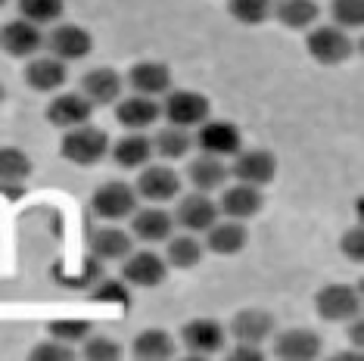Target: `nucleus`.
Segmentation results:
<instances>
[{
  "instance_id": "nucleus-1",
  "label": "nucleus",
  "mask_w": 364,
  "mask_h": 361,
  "mask_svg": "<svg viewBox=\"0 0 364 361\" xmlns=\"http://www.w3.org/2000/svg\"><path fill=\"white\" fill-rule=\"evenodd\" d=\"M60 153H63V159L75 162V166H97L109 153V134L103 128H94L85 122V125L65 131Z\"/></svg>"
},
{
  "instance_id": "nucleus-2",
  "label": "nucleus",
  "mask_w": 364,
  "mask_h": 361,
  "mask_svg": "<svg viewBox=\"0 0 364 361\" xmlns=\"http://www.w3.org/2000/svg\"><path fill=\"white\" fill-rule=\"evenodd\" d=\"M305 47H309V56L321 65H339L346 60H352L355 53V41L346 35V28L339 26H318L309 31L305 38Z\"/></svg>"
},
{
  "instance_id": "nucleus-3",
  "label": "nucleus",
  "mask_w": 364,
  "mask_h": 361,
  "mask_svg": "<svg viewBox=\"0 0 364 361\" xmlns=\"http://www.w3.org/2000/svg\"><path fill=\"white\" fill-rule=\"evenodd\" d=\"M44 47L50 50V56L63 63H78L94 50V35L87 28L75 26V22H56L53 31L44 38Z\"/></svg>"
},
{
  "instance_id": "nucleus-4",
  "label": "nucleus",
  "mask_w": 364,
  "mask_h": 361,
  "mask_svg": "<svg viewBox=\"0 0 364 361\" xmlns=\"http://www.w3.org/2000/svg\"><path fill=\"white\" fill-rule=\"evenodd\" d=\"M314 308L324 321H352L361 311V293L358 286L349 284H327L324 290L314 296Z\"/></svg>"
},
{
  "instance_id": "nucleus-5",
  "label": "nucleus",
  "mask_w": 364,
  "mask_h": 361,
  "mask_svg": "<svg viewBox=\"0 0 364 361\" xmlns=\"http://www.w3.org/2000/svg\"><path fill=\"white\" fill-rule=\"evenodd\" d=\"M90 209L106 221H122L131 218V212L137 209V190L125 180H106L94 190Z\"/></svg>"
},
{
  "instance_id": "nucleus-6",
  "label": "nucleus",
  "mask_w": 364,
  "mask_h": 361,
  "mask_svg": "<svg viewBox=\"0 0 364 361\" xmlns=\"http://www.w3.org/2000/svg\"><path fill=\"white\" fill-rule=\"evenodd\" d=\"M209 112H212L209 100L203 94H196V90H171L162 106V116L168 119V125L178 128H200L209 119Z\"/></svg>"
},
{
  "instance_id": "nucleus-7",
  "label": "nucleus",
  "mask_w": 364,
  "mask_h": 361,
  "mask_svg": "<svg viewBox=\"0 0 364 361\" xmlns=\"http://www.w3.org/2000/svg\"><path fill=\"white\" fill-rule=\"evenodd\" d=\"M0 50L13 60H31L38 50H44V31L28 19H13L0 28Z\"/></svg>"
},
{
  "instance_id": "nucleus-8",
  "label": "nucleus",
  "mask_w": 364,
  "mask_h": 361,
  "mask_svg": "<svg viewBox=\"0 0 364 361\" xmlns=\"http://www.w3.org/2000/svg\"><path fill=\"white\" fill-rule=\"evenodd\" d=\"M171 218H175V225L184 227L187 234H205L215 221H218V203H212L203 190L187 193L178 200V209Z\"/></svg>"
},
{
  "instance_id": "nucleus-9",
  "label": "nucleus",
  "mask_w": 364,
  "mask_h": 361,
  "mask_svg": "<svg viewBox=\"0 0 364 361\" xmlns=\"http://www.w3.org/2000/svg\"><path fill=\"white\" fill-rule=\"evenodd\" d=\"M228 171L237 180H243V184L264 187L277 175V159L268 150H243V153H234V162L228 166Z\"/></svg>"
},
{
  "instance_id": "nucleus-10",
  "label": "nucleus",
  "mask_w": 364,
  "mask_h": 361,
  "mask_svg": "<svg viewBox=\"0 0 364 361\" xmlns=\"http://www.w3.org/2000/svg\"><path fill=\"white\" fill-rule=\"evenodd\" d=\"M193 144L200 146L203 153L225 159V156L240 153V146H243V134H240V128L230 125V122H209L205 119L200 125V131H196Z\"/></svg>"
},
{
  "instance_id": "nucleus-11",
  "label": "nucleus",
  "mask_w": 364,
  "mask_h": 361,
  "mask_svg": "<svg viewBox=\"0 0 364 361\" xmlns=\"http://www.w3.org/2000/svg\"><path fill=\"white\" fill-rule=\"evenodd\" d=\"M181 340H184L190 358H212L225 346V327L212 318H196L181 330Z\"/></svg>"
},
{
  "instance_id": "nucleus-12",
  "label": "nucleus",
  "mask_w": 364,
  "mask_h": 361,
  "mask_svg": "<svg viewBox=\"0 0 364 361\" xmlns=\"http://www.w3.org/2000/svg\"><path fill=\"white\" fill-rule=\"evenodd\" d=\"M168 274V262L156 252H128L125 265H122V281L128 286H159Z\"/></svg>"
},
{
  "instance_id": "nucleus-13",
  "label": "nucleus",
  "mask_w": 364,
  "mask_h": 361,
  "mask_svg": "<svg viewBox=\"0 0 364 361\" xmlns=\"http://www.w3.org/2000/svg\"><path fill=\"white\" fill-rule=\"evenodd\" d=\"M134 190L150 203H168V200H178L181 178H178V171L168 166H144Z\"/></svg>"
},
{
  "instance_id": "nucleus-14",
  "label": "nucleus",
  "mask_w": 364,
  "mask_h": 361,
  "mask_svg": "<svg viewBox=\"0 0 364 361\" xmlns=\"http://www.w3.org/2000/svg\"><path fill=\"white\" fill-rule=\"evenodd\" d=\"M321 333L309 330V327H293V330H284L274 340V355L284 361H311L321 355Z\"/></svg>"
},
{
  "instance_id": "nucleus-15",
  "label": "nucleus",
  "mask_w": 364,
  "mask_h": 361,
  "mask_svg": "<svg viewBox=\"0 0 364 361\" xmlns=\"http://www.w3.org/2000/svg\"><path fill=\"white\" fill-rule=\"evenodd\" d=\"M90 116H94V103H90L85 94H60L50 100V106H47L50 125L63 128V131L85 125V122H90Z\"/></svg>"
},
{
  "instance_id": "nucleus-16",
  "label": "nucleus",
  "mask_w": 364,
  "mask_h": 361,
  "mask_svg": "<svg viewBox=\"0 0 364 361\" xmlns=\"http://www.w3.org/2000/svg\"><path fill=\"white\" fill-rule=\"evenodd\" d=\"M122 87H125V81H122L119 72H112L109 65H97V69L85 72V78H81V94H85L94 106L119 103Z\"/></svg>"
},
{
  "instance_id": "nucleus-17",
  "label": "nucleus",
  "mask_w": 364,
  "mask_h": 361,
  "mask_svg": "<svg viewBox=\"0 0 364 361\" xmlns=\"http://www.w3.org/2000/svg\"><path fill=\"white\" fill-rule=\"evenodd\" d=\"M69 78V69H65L63 60L56 56H31L28 65H26V85L38 94H53L60 90Z\"/></svg>"
},
{
  "instance_id": "nucleus-18",
  "label": "nucleus",
  "mask_w": 364,
  "mask_h": 361,
  "mask_svg": "<svg viewBox=\"0 0 364 361\" xmlns=\"http://www.w3.org/2000/svg\"><path fill=\"white\" fill-rule=\"evenodd\" d=\"M262 203H264L262 200V187H252V184H243V180H237L234 187H225L218 212H225V215L234 218V221H246V218L259 215Z\"/></svg>"
},
{
  "instance_id": "nucleus-19",
  "label": "nucleus",
  "mask_w": 364,
  "mask_h": 361,
  "mask_svg": "<svg viewBox=\"0 0 364 361\" xmlns=\"http://www.w3.org/2000/svg\"><path fill=\"white\" fill-rule=\"evenodd\" d=\"M159 116H162V106L156 103V97H144V94L125 97V100H119V106H115V119L128 131H146L159 122Z\"/></svg>"
},
{
  "instance_id": "nucleus-20",
  "label": "nucleus",
  "mask_w": 364,
  "mask_h": 361,
  "mask_svg": "<svg viewBox=\"0 0 364 361\" xmlns=\"http://www.w3.org/2000/svg\"><path fill=\"white\" fill-rule=\"evenodd\" d=\"M128 85L134 94H144V97H159V94H168L171 90V72L165 63H134L128 72Z\"/></svg>"
},
{
  "instance_id": "nucleus-21",
  "label": "nucleus",
  "mask_w": 364,
  "mask_h": 361,
  "mask_svg": "<svg viewBox=\"0 0 364 361\" xmlns=\"http://www.w3.org/2000/svg\"><path fill=\"white\" fill-rule=\"evenodd\" d=\"M230 333H234L237 343H262L274 333V315L262 308H243L234 315L230 321Z\"/></svg>"
},
{
  "instance_id": "nucleus-22",
  "label": "nucleus",
  "mask_w": 364,
  "mask_h": 361,
  "mask_svg": "<svg viewBox=\"0 0 364 361\" xmlns=\"http://www.w3.org/2000/svg\"><path fill=\"white\" fill-rule=\"evenodd\" d=\"M171 227H175V218L165 209H134L131 212V234L144 243H162L171 237Z\"/></svg>"
},
{
  "instance_id": "nucleus-23",
  "label": "nucleus",
  "mask_w": 364,
  "mask_h": 361,
  "mask_svg": "<svg viewBox=\"0 0 364 361\" xmlns=\"http://www.w3.org/2000/svg\"><path fill=\"white\" fill-rule=\"evenodd\" d=\"M246 243H250V231L243 227V221H215L205 231L203 246L215 256H237Z\"/></svg>"
},
{
  "instance_id": "nucleus-24",
  "label": "nucleus",
  "mask_w": 364,
  "mask_h": 361,
  "mask_svg": "<svg viewBox=\"0 0 364 361\" xmlns=\"http://www.w3.org/2000/svg\"><path fill=\"white\" fill-rule=\"evenodd\" d=\"M131 234H125L122 227H112V225H106V227H97V231H90L87 237V249H90V256L94 259H100V262H119V259H125L128 252H131Z\"/></svg>"
},
{
  "instance_id": "nucleus-25",
  "label": "nucleus",
  "mask_w": 364,
  "mask_h": 361,
  "mask_svg": "<svg viewBox=\"0 0 364 361\" xmlns=\"http://www.w3.org/2000/svg\"><path fill=\"white\" fill-rule=\"evenodd\" d=\"M228 178H230L228 166L218 159V156H209V153L196 156V159L187 166V180L196 187V190H203V193L225 187V184H228Z\"/></svg>"
},
{
  "instance_id": "nucleus-26",
  "label": "nucleus",
  "mask_w": 364,
  "mask_h": 361,
  "mask_svg": "<svg viewBox=\"0 0 364 361\" xmlns=\"http://www.w3.org/2000/svg\"><path fill=\"white\" fill-rule=\"evenodd\" d=\"M28 175H31L28 153L16 150V146H0V190H6V196L22 193V180Z\"/></svg>"
},
{
  "instance_id": "nucleus-27",
  "label": "nucleus",
  "mask_w": 364,
  "mask_h": 361,
  "mask_svg": "<svg viewBox=\"0 0 364 361\" xmlns=\"http://www.w3.org/2000/svg\"><path fill=\"white\" fill-rule=\"evenodd\" d=\"M271 13L277 16V22L284 28L302 31L318 22L321 6H318V0H277V4H271Z\"/></svg>"
},
{
  "instance_id": "nucleus-28",
  "label": "nucleus",
  "mask_w": 364,
  "mask_h": 361,
  "mask_svg": "<svg viewBox=\"0 0 364 361\" xmlns=\"http://www.w3.org/2000/svg\"><path fill=\"white\" fill-rule=\"evenodd\" d=\"M153 156V141L144 137V131H131L112 146V162L119 168H144Z\"/></svg>"
},
{
  "instance_id": "nucleus-29",
  "label": "nucleus",
  "mask_w": 364,
  "mask_h": 361,
  "mask_svg": "<svg viewBox=\"0 0 364 361\" xmlns=\"http://www.w3.org/2000/svg\"><path fill=\"white\" fill-rule=\"evenodd\" d=\"M193 150V134L190 128H178V125H168L162 128L159 134L153 137V153L162 156V159H184V156Z\"/></svg>"
},
{
  "instance_id": "nucleus-30",
  "label": "nucleus",
  "mask_w": 364,
  "mask_h": 361,
  "mask_svg": "<svg viewBox=\"0 0 364 361\" xmlns=\"http://www.w3.org/2000/svg\"><path fill=\"white\" fill-rule=\"evenodd\" d=\"M134 355L144 358V361H165L175 355V340H171V333L165 330H144L134 336Z\"/></svg>"
},
{
  "instance_id": "nucleus-31",
  "label": "nucleus",
  "mask_w": 364,
  "mask_h": 361,
  "mask_svg": "<svg viewBox=\"0 0 364 361\" xmlns=\"http://www.w3.org/2000/svg\"><path fill=\"white\" fill-rule=\"evenodd\" d=\"M203 252H205V246L196 240L193 234H181V237H168V265H175V268H193V265H200L203 262Z\"/></svg>"
},
{
  "instance_id": "nucleus-32",
  "label": "nucleus",
  "mask_w": 364,
  "mask_h": 361,
  "mask_svg": "<svg viewBox=\"0 0 364 361\" xmlns=\"http://www.w3.org/2000/svg\"><path fill=\"white\" fill-rule=\"evenodd\" d=\"M22 19L35 22V26H56L63 19L65 6L63 0H19Z\"/></svg>"
},
{
  "instance_id": "nucleus-33",
  "label": "nucleus",
  "mask_w": 364,
  "mask_h": 361,
  "mask_svg": "<svg viewBox=\"0 0 364 361\" xmlns=\"http://www.w3.org/2000/svg\"><path fill=\"white\" fill-rule=\"evenodd\" d=\"M228 10L243 26H262L271 16V0H228Z\"/></svg>"
},
{
  "instance_id": "nucleus-34",
  "label": "nucleus",
  "mask_w": 364,
  "mask_h": 361,
  "mask_svg": "<svg viewBox=\"0 0 364 361\" xmlns=\"http://www.w3.org/2000/svg\"><path fill=\"white\" fill-rule=\"evenodd\" d=\"M330 16H333V26L339 28H358L364 22V0H333Z\"/></svg>"
},
{
  "instance_id": "nucleus-35",
  "label": "nucleus",
  "mask_w": 364,
  "mask_h": 361,
  "mask_svg": "<svg viewBox=\"0 0 364 361\" xmlns=\"http://www.w3.org/2000/svg\"><path fill=\"white\" fill-rule=\"evenodd\" d=\"M50 336L53 340H60V343H85L87 336H90V324L87 321H72V318H63V321H50Z\"/></svg>"
},
{
  "instance_id": "nucleus-36",
  "label": "nucleus",
  "mask_w": 364,
  "mask_h": 361,
  "mask_svg": "<svg viewBox=\"0 0 364 361\" xmlns=\"http://www.w3.org/2000/svg\"><path fill=\"white\" fill-rule=\"evenodd\" d=\"M81 355L87 361H115V358H122V346L115 340H109V336H87Z\"/></svg>"
},
{
  "instance_id": "nucleus-37",
  "label": "nucleus",
  "mask_w": 364,
  "mask_h": 361,
  "mask_svg": "<svg viewBox=\"0 0 364 361\" xmlns=\"http://www.w3.org/2000/svg\"><path fill=\"white\" fill-rule=\"evenodd\" d=\"M31 358L35 361H72L75 358V352H72L69 343L50 340V343H41V346L31 349Z\"/></svg>"
},
{
  "instance_id": "nucleus-38",
  "label": "nucleus",
  "mask_w": 364,
  "mask_h": 361,
  "mask_svg": "<svg viewBox=\"0 0 364 361\" xmlns=\"http://www.w3.org/2000/svg\"><path fill=\"white\" fill-rule=\"evenodd\" d=\"M94 299L109 302V306H125L128 302V284L125 281H103L100 286H94Z\"/></svg>"
},
{
  "instance_id": "nucleus-39",
  "label": "nucleus",
  "mask_w": 364,
  "mask_h": 361,
  "mask_svg": "<svg viewBox=\"0 0 364 361\" xmlns=\"http://www.w3.org/2000/svg\"><path fill=\"white\" fill-rule=\"evenodd\" d=\"M339 249H343L346 259L361 262L364 259V231H361V227H352V231H346L343 240H339Z\"/></svg>"
},
{
  "instance_id": "nucleus-40",
  "label": "nucleus",
  "mask_w": 364,
  "mask_h": 361,
  "mask_svg": "<svg viewBox=\"0 0 364 361\" xmlns=\"http://www.w3.org/2000/svg\"><path fill=\"white\" fill-rule=\"evenodd\" d=\"M230 358L234 361H262L264 352H262L259 343H237V349L230 352Z\"/></svg>"
},
{
  "instance_id": "nucleus-41",
  "label": "nucleus",
  "mask_w": 364,
  "mask_h": 361,
  "mask_svg": "<svg viewBox=\"0 0 364 361\" xmlns=\"http://www.w3.org/2000/svg\"><path fill=\"white\" fill-rule=\"evenodd\" d=\"M349 336H352V343H355V346H364V330H361V321H355L352 324V330H349Z\"/></svg>"
},
{
  "instance_id": "nucleus-42",
  "label": "nucleus",
  "mask_w": 364,
  "mask_h": 361,
  "mask_svg": "<svg viewBox=\"0 0 364 361\" xmlns=\"http://www.w3.org/2000/svg\"><path fill=\"white\" fill-rule=\"evenodd\" d=\"M358 352H336V361H358Z\"/></svg>"
},
{
  "instance_id": "nucleus-43",
  "label": "nucleus",
  "mask_w": 364,
  "mask_h": 361,
  "mask_svg": "<svg viewBox=\"0 0 364 361\" xmlns=\"http://www.w3.org/2000/svg\"><path fill=\"white\" fill-rule=\"evenodd\" d=\"M4 100H6V87L0 85V103H4Z\"/></svg>"
},
{
  "instance_id": "nucleus-44",
  "label": "nucleus",
  "mask_w": 364,
  "mask_h": 361,
  "mask_svg": "<svg viewBox=\"0 0 364 361\" xmlns=\"http://www.w3.org/2000/svg\"><path fill=\"white\" fill-rule=\"evenodd\" d=\"M6 4H10V0H0V6H6Z\"/></svg>"
}]
</instances>
